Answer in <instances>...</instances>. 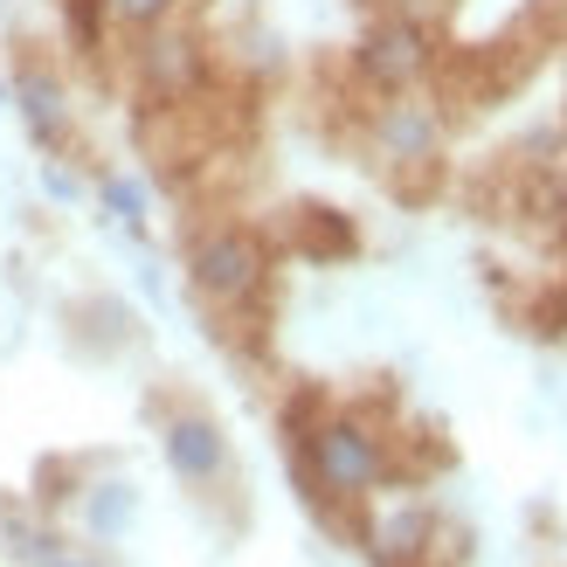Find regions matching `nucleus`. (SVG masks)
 Wrapping results in <instances>:
<instances>
[{
  "label": "nucleus",
  "instance_id": "6e6552de",
  "mask_svg": "<svg viewBox=\"0 0 567 567\" xmlns=\"http://www.w3.org/2000/svg\"><path fill=\"white\" fill-rule=\"evenodd\" d=\"M83 519H91V533H104V540H111V533H125L132 526V492L125 485H97L91 505H83Z\"/></svg>",
  "mask_w": 567,
  "mask_h": 567
},
{
  "label": "nucleus",
  "instance_id": "423d86ee",
  "mask_svg": "<svg viewBox=\"0 0 567 567\" xmlns=\"http://www.w3.org/2000/svg\"><path fill=\"white\" fill-rule=\"evenodd\" d=\"M374 146H381V159H394V166H415V159H436V146H443V118H436V104H388L381 111V125H374Z\"/></svg>",
  "mask_w": 567,
  "mask_h": 567
},
{
  "label": "nucleus",
  "instance_id": "20e7f679",
  "mask_svg": "<svg viewBox=\"0 0 567 567\" xmlns=\"http://www.w3.org/2000/svg\"><path fill=\"white\" fill-rule=\"evenodd\" d=\"M138 83H146V97H187L194 83H202V42L187 35V28H146V42H138Z\"/></svg>",
  "mask_w": 567,
  "mask_h": 567
},
{
  "label": "nucleus",
  "instance_id": "7ed1b4c3",
  "mask_svg": "<svg viewBox=\"0 0 567 567\" xmlns=\"http://www.w3.org/2000/svg\"><path fill=\"white\" fill-rule=\"evenodd\" d=\"M422 70H430V35H422V21L388 14V21H374L360 35V76L374 83V91L402 97V91L422 83Z\"/></svg>",
  "mask_w": 567,
  "mask_h": 567
},
{
  "label": "nucleus",
  "instance_id": "f03ea898",
  "mask_svg": "<svg viewBox=\"0 0 567 567\" xmlns=\"http://www.w3.org/2000/svg\"><path fill=\"white\" fill-rule=\"evenodd\" d=\"M194 291L215 298V305H243V298H257V284H264V249L257 236H243V229H215L194 243Z\"/></svg>",
  "mask_w": 567,
  "mask_h": 567
},
{
  "label": "nucleus",
  "instance_id": "0eeeda50",
  "mask_svg": "<svg viewBox=\"0 0 567 567\" xmlns=\"http://www.w3.org/2000/svg\"><path fill=\"white\" fill-rule=\"evenodd\" d=\"M166 464H174L187 485H215L221 471H229V443L208 415H174L166 422Z\"/></svg>",
  "mask_w": 567,
  "mask_h": 567
},
{
  "label": "nucleus",
  "instance_id": "1a4fd4ad",
  "mask_svg": "<svg viewBox=\"0 0 567 567\" xmlns=\"http://www.w3.org/2000/svg\"><path fill=\"white\" fill-rule=\"evenodd\" d=\"M97 8H104V21L138 28V35H146V28H159L166 14H174V0H97Z\"/></svg>",
  "mask_w": 567,
  "mask_h": 567
},
{
  "label": "nucleus",
  "instance_id": "9b49d317",
  "mask_svg": "<svg viewBox=\"0 0 567 567\" xmlns=\"http://www.w3.org/2000/svg\"><path fill=\"white\" fill-rule=\"evenodd\" d=\"M49 567H97V560H76V554H70V560H49Z\"/></svg>",
  "mask_w": 567,
  "mask_h": 567
},
{
  "label": "nucleus",
  "instance_id": "9d476101",
  "mask_svg": "<svg viewBox=\"0 0 567 567\" xmlns=\"http://www.w3.org/2000/svg\"><path fill=\"white\" fill-rule=\"evenodd\" d=\"M104 202L118 208V221H138V208H146V194H138L132 181H104Z\"/></svg>",
  "mask_w": 567,
  "mask_h": 567
},
{
  "label": "nucleus",
  "instance_id": "f257e3e1",
  "mask_svg": "<svg viewBox=\"0 0 567 567\" xmlns=\"http://www.w3.org/2000/svg\"><path fill=\"white\" fill-rule=\"evenodd\" d=\"M311 471H319V485L332 498H360L388 477V457L360 422H319V430H311Z\"/></svg>",
  "mask_w": 567,
  "mask_h": 567
},
{
  "label": "nucleus",
  "instance_id": "39448f33",
  "mask_svg": "<svg viewBox=\"0 0 567 567\" xmlns=\"http://www.w3.org/2000/svg\"><path fill=\"white\" fill-rule=\"evenodd\" d=\"M14 111H21V125H28V138H35L42 153H55L70 138V91L42 63H21V76H14Z\"/></svg>",
  "mask_w": 567,
  "mask_h": 567
}]
</instances>
